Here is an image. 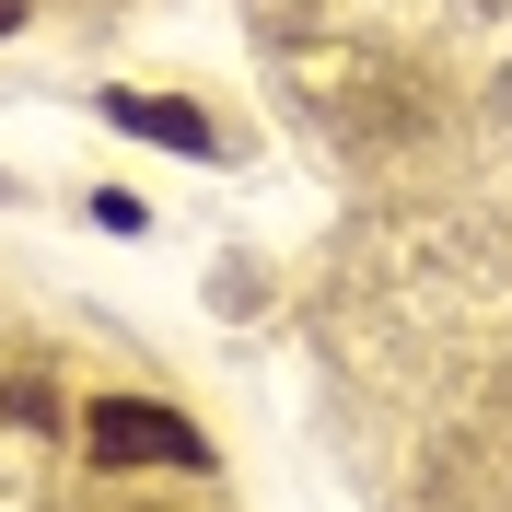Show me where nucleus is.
<instances>
[{
    "label": "nucleus",
    "instance_id": "3",
    "mask_svg": "<svg viewBox=\"0 0 512 512\" xmlns=\"http://www.w3.org/2000/svg\"><path fill=\"white\" fill-rule=\"evenodd\" d=\"M0 35H12V0H0Z\"/></svg>",
    "mask_w": 512,
    "mask_h": 512
},
{
    "label": "nucleus",
    "instance_id": "2",
    "mask_svg": "<svg viewBox=\"0 0 512 512\" xmlns=\"http://www.w3.org/2000/svg\"><path fill=\"white\" fill-rule=\"evenodd\" d=\"M105 117H117V128H140V140H163V152H222V128H210V117H187L175 94H105Z\"/></svg>",
    "mask_w": 512,
    "mask_h": 512
},
{
    "label": "nucleus",
    "instance_id": "1",
    "mask_svg": "<svg viewBox=\"0 0 512 512\" xmlns=\"http://www.w3.org/2000/svg\"><path fill=\"white\" fill-rule=\"evenodd\" d=\"M82 443H94V466H210V443H198L175 408H140V396H105L94 419H82Z\"/></svg>",
    "mask_w": 512,
    "mask_h": 512
}]
</instances>
